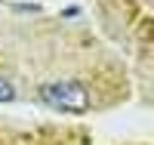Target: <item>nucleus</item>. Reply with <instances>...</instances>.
<instances>
[{"label":"nucleus","instance_id":"nucleus-2","mask_svg":"<svg viewBox=\"0 0 154 145\" xmlns=\"http://www.w3.org/2000/svg\"><path fill=\"white\" fill-rule=\"evenodd\" d=\"M12 99H16V84L0 74V102H12Z\"/></svg>","mask_w":154,"mask_h":145},{"label":"nucleus","instance_id":"nucleus-1","mask_svg":"<svg viewBox=\"0 0 154 145\" xmlns=\"http://www.w3.org/2000/svg\"><path fill=\"white\" fill-rule=\"evenodd\" d=\"M49 108L56 111H68V114H80L89 108V90L83 84H74V80H56V84H43L37 90Z\"/></svg>","mask_w":154,"mask_h":145}]
</instances>
